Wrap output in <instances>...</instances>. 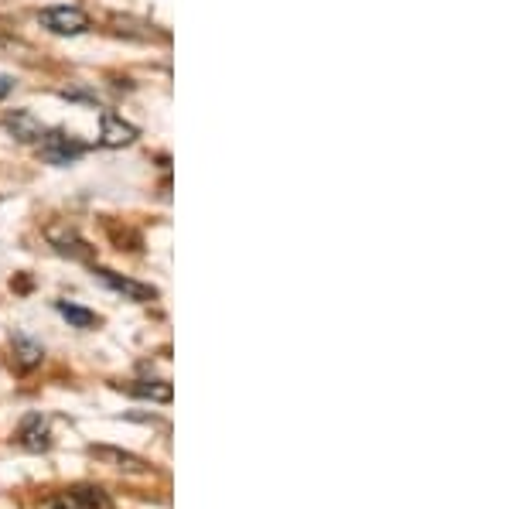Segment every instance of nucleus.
I'll use <instances>...</instances> for the list:
<instances>
[{
  "label": "nucleus",
  "mask_w": 512,
  "mask_h": 509,
  "mask_svg": "<svg viewBox=\"0 0 512 509\" xmlns=\"http://www.w3.org/2000/svg\"><path fill=\"white\" fill-rule=\"evenodd\" d=\"M96 277L103 281L110 291H117L123 294L127 301H151V298H158V291H154L151 284H137V281H130V277H120V274H113V270H103L99 267L96 270Z\"/></svg>",
  "instance_id": "6"
},
{
  "label": "nucleus",
  "mask_w": 512,
  "mask_h": 509,
  "mask_svg": "<svg viewBox=\"0 0 512 509\" xmlns=\"http://www.w3.org/2000/svg\"><path fill=\"white\" fill-rule=\"evenodd\" d=\"M59 311L65 318H69L76 328H96L99 325V318L93 315V311H86V308H76V305H69V301H59Z\"/></svg>",
  "instance_id": "9"
},
{
  "label": "nucleus",
  "mask_w": 512,
  "mask_h": 509,
  "mask_svg": "<svg viewBox=\"0 0 512 509\" xmlns=\"http://www.w3.org/2000/svg\"><path fill=\"white\" fill-rule=\"evenodd\" d=\"M99 144L103 147H127L137 141V127L134 123H127L123 117H117L113 110H103V117H99Z\"/></svg>",
  "instance_id": "4"
},
{
  "label": "nucleus",
  "mask_w": 512,
  "mask_h": 509,
  "mask_svg": "<svg viewBox=\"0 0 512 509\" xmlns=\"http://www.w3.org/2000/svg\"><path fill=\"white\" fill-rule=\"evenodd\" d=\"M11 86H14L11 79H7V76H0V100H4V96L11 93Z\"/></svg>",
  "instance_id": "11"
},
{
  "label": "nucleus",
  "mask_w": 512,
  "mask_h": 509,
  "mask_svg": "<svg viewBox=\"0 0 512 509\" xmlns=\"http://www.w3.org/2000/svg\"><path fill=\"white\" fill-rule=\"evenodd\" d=\"M38 21L52 35H82V31H89V18L79 7H48V11L38 14Z\"/></svg>",
  "instance_id": "2"
},
{
  "label": "nucleus",
  "mask_w": 512,
  "mask_h": 509,
  "mask_svg": "<svg viewBox=\"0 0 512 509\" xmlns=\"http://www.w3.org/2000/svg\"><path fill=\"white\" fill-rule=\"evenodd\" d=\"M18 445L28 448V451H48V448H52V431H48V424L41 421L38 414H31V417H24V421H21Z\"/></svg>",
  "instance_id": "7"
},
{
  "label": "nucleus",
  "mask_w": 512,
  "mask_h": 509,
  "mask_svg": "<svg viewBox=\"0 0 512 509\" xmlns=\"http://www.w3.org/2000/svg\"><path fill=\"white\" fill-rule=\"evenodd\" d=\"M14 346L21 349V369H31V366H38V363H41V349H38V346H31L28 339H18Z\"/></svg>",
  "instance_id": "10"
},
{
  "label": "nucleus",
  "mask_w": 512,
  "mask_h": 509,
  "mask_svg": "<svg viewBox=\"0 0 512 509\" xmlns=\"http://www.w3.org/2000/svg\"><path fill=\"white\" fill-rule=\"evenodd\" d=\"M4 127L11 130V137H14V141H21V144H38L41 137H45V127H41V120L35 117V113H28V110L7 113Z\"/></svg>",
  "instance_id": "5"
},
{
  "label": "nucleus",
  "mask_w": 512,
  "mask_h": 509,
  "mask_svg": "<svg viewBox=\"0 0 512 509\" xmlns=\"http://www.w3.org/2000/svg\"><path fill=\"white\" fill-rule=\"evenodd\" d=\"M38 509H113L110 496L96 486H76V489H65L48 496L45 503Z\"/></svg>",
  "instance_id": "1"
},
{
  "label": "nucleus",
  "mask_w": 512,
  "mask_h": 509,
  "mask_svg": "<svg viewBox=\"0 0 512 509\" xmlns=\"http://www.w3.org/2000/svg\"><path fill=\"white\" fill-rule=\"evenodd\" d=\"M82 154H86V144L69 134H62V130L41 137V158L48 164H72L76 158H82Z\"/></svg>",
  "instance_id": "3"
},
{
  "label": "nucleus",
  "mask_w": 512,
  "mask_h": 509,
  "mask_svg": "<svg viewBox=\"0 0 512 509\" xmlns=\"http://www.w3.org/2000/svg\"><path fill=\"white\" fill-rule=\"evenodd\" d=\"M130 393H137V397H151V400H161V404H168L171 400V387L164 380H140L130 387Z\"/></svg>",
  "instance_id": "8"
}]
</instances>
